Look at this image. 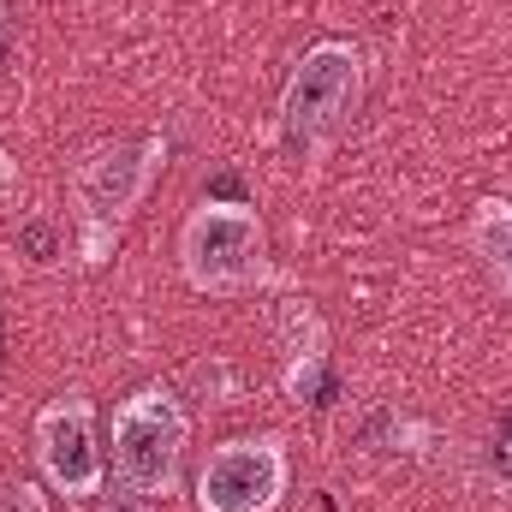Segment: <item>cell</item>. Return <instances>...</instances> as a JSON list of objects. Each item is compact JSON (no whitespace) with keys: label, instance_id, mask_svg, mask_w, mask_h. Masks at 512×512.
I'll return each mask as SVG.
<instances>
[{"label":"cell","instance_id":"1","mask_svg":"<svg viewBox=\"0 0 512 512\" xmlns=\"http://www.w3.org/2000/svg\"><path fill=\"white\" fill-rule=\"evenodd\" d=\"M161 167H167V137L161 131L96 143V149H84L72 161L66 203H72V221H78V256H84V268H102L114 256L120 233L131 227V215L149 197V185L161 179Z\"/></svg>","mask_w":512,"mask_h":512},{"label":"cell","instance_id":"2","mask_svg":"<svg viewBox=\"0 0 512 512\" xmlns=\"http://www.w3.org/2000/svg\"><path fill=\"white\" fill-rule=\"evenodd\" d=\"M185 447H191V417L179 405V393L167 382H143L114 405V489L131 501H167L179 489L185 471Z\"/></svg>","mask_w":512,"mask_h":512},{"label":"cell","instance_id":"3","mask_svg":"<svg viewBox=\"0 0 512 512\" xmlns=\"http://www.w3.org/2000/svg\"><path fill=\"white\" fill-rule=\"evenodd\" d=\"M179 274L191 292L239 298L274 280L268 268V227L245 197H203L179 227Z\"/></svg>","mask_w":512,"mask_h":512},{"label":"cell","instance_id":"4","mask_svg":"<svg viewBox=\"0 0 512 512\" xmlns=\"http://www.w3.org/2000/svg\"><path fill=\"white\" fill-rule=\"evenodd\" d=\"M364 96V54L346 36H322L298 54L286 90H280V137L298 155H316L334 131L346 126V114Z\"/></svg>","mask_w":512,"mask_h":512},{"label":"cell","instance_id":"5","mask_svg":"<svg viewBox=\"0 0 512 512\" xmlns=\"http://www.w3.org/2000/svg\"><path fill=\"white\" fill-rule=\"evenodd\" d=\"M30 447H36V471L54 495L66 501H96L108 489V447H102V423L96 405L84 393H60L36 411L30 423Z\"/></svg>","mask_w":512,"mask_h":512},{"label":"cell","instance_id":"6","mask_svg":"<svg viewBox=\"0 0 512 512\" xmlns=\"http://www.w3.org/2000/svg\"><path fill=\"white\" fill-rule=\"evenodd\" d=\"M286 483L292 459L280 435H227L197 465V512H274Z\"/></svg>","mask_w":512,"mask_h":512},{"label":"cell","instance_id":"7","mask_svg":"<svg viewBox=\"0 0 512 512\" xmlns=\"http://www.w3.org/2000/svg\"><path fill=\"white\" fill-rule=\"evenodd\" d=\"M274 340H280V387L304 405L322 393L328 376V328L310 298H280L274 310Z\"/></svg>","mask_w":512,"mask_h":512},{"label":"cell","instance_id":"8","mask_svg":"<svg viewBox=\"0 0 512 512\" xmlns=\"http://www.w3.org/2000/svg\"><path fill=\"white\" fill-rule=\"evenodd\" d=\"M471 251L495 280V292L512 304V197H483L471 209Z\"/></svg>","mask_w":512,"mask_h":512},{"label":"cell","instance_id":"9","mask_svg":"<svg viewBox=\"0 0 512 512\" xmlns=\"http://www.w3.org/2000/svg\"><path fill=\"white\" fill-rule=\"evenodd\" d=\"M0 512H48V495L30 477H0Z\"/></svg>","mask_w":512,"mask_h":512},{"label":"cell","instance_id":"10","mask_svg":"<svg viewBox=\"0 0 512 512\" xmlns=\"http://www.w3.org/2000/svg\"><path fill=\"white\" fill-rule=\"evenodd\" d=\"M18 239H24V251L36 256V262H48V256H54V227H48V221H30Z\"/></svg>","mask_w":512,"mask_h":512},{"label":"cell","instance_id":"11","mask_svg":"<svg viewBox=\"0 0 512 512\" xmlns=\"http://www.w3.org/2000/svg\"><path fill=\"white\" fill-rule=\"evenodd\" d=\"M108 512H149V501H131V495H120V501H108Z\"/></svg>","mask_w":512,"mask_h":512}]
</instances>
